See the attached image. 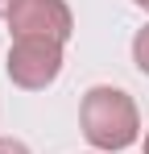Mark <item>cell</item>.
Listing matches in <instances>:
<instances>
[{"label": "cell", "mask_w": 149, "mask_h": 154, "mask_svg": "<svg viewBox=\"0 0 149 154\" xmlns=\"http://www.w3.org/2000/svg\"><path fill=\"white\" fill-rule=\"evenodd\" d=\"M133 58H137V67H141V71L149 75V25L141 29L137 38H133Z\"/></svg>", "instance_id": "277c9868"}, {"label": "cell", "mask_w": 149, "mask_h": 154, "mask_svg": "<svg viewBox=\"0 0 149 154\" xmlns=\"http://www.w3.org/2000/svg\"><path fill=\"white\" fill-rule=\"evenodd\" d=\"M145 154H149V133H145Z\"/></svg>", "instance_id": "ba28073f"}, {"label": "cell", "mask_w": 149, "mask_h": 154, "mask_svg": "<svg viewBox=\"0 0 149 154\" xmlns=\"http://www.w3.org/2000/svg\"><path fill=\"white\" fill-rule=\"evenodd\" d=\"M62 71V42H50V38H17L13 50H8V79L25 88V92H37L54 83Z\"/></svg>", "instance_id": "7a4b0ae2"}, {"label": "cell", "mask_w": 149, "mask_h": 154, "mask_svg": "<svg viewBox=\"0 0 149 154\" xmlns=\"http://www.w3.org/2000/svg\"><path fill=\"white\" fill-rule=\"evenodd\" d=\"M0 154H29L17 137H0Z\"/></svg>", "instance_id": "5b68a950"}, {"label": "cell", "mask_w": 149, "mask_h": 154, "mask_svg": "<svg viewBox=\"0 0 149 154\" xmlns=\"http://www.w3.org/2000/svg\"><path fill=\"white\" fill-rule=\"evenodd\" d=\"M137 4H141V8H149V0H137Z\"/></svg>", "instance_id": "52a82bcc"}, {"label": "cell", "mask_w": 149, "mask_h": 154, "mask_svg": "<svg viewBox=\"0 0 149 154\" xmlns=\"http://www.w3.org/2000/svg\"><path fill=\"white\" fill-rule=\"evenodd\" d=\"M13 4H17V0H0V17H4V13H13Z\"/></svg>", "instance_id": "8992f818"}, {"label": "cell", "mask_w": 149, "mask_h": 154, "mask_svg": "<svg viewBox=\"0 0 149 154\" xmlns=\"http://www.w3.org/2000/svg\"><path fill=\"white\" fill-rule=\"evenodd\" d=\"M83 133L95 150H124L137 142V104L120 88H91L83 96Z\"/></svg>", "instance_id": "6da1fadb"}, {"label": "cell", "mask_w": 149, "mask_h": 154, "mask_svg": "<svg viewBox=\"0 0 149 154\" xmlns=\"http://www.w3.org/2000/svg\"><path fill=\"white\" fill-rule=\"evenodd\" d=\"M8 29L17 38L66 42L71 38V8H66V0H17L8 13Z\"/></svg>", "instance_id": "3957f363"}]
</instances>
